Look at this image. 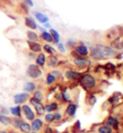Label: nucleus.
Segmentation results:
<instances>
[{
    "mask_svg": "<svg viewBox=\"0 0 123 133\" xmlns=\"http://www.w3.org/2000/svg\"><path fill=\"white\" fill-rule=\"evenodd\" d=\"M81 83H82L84 88H86V89H91V88L95 87V85H96V80H95V78L92 75L86 74L85 76L82 77Z\"/></svg>",
    "mask_w": 123,
    "mask_h": 133,
    "instance_id": "nucleus-1",
    "label": "nucleus"
},
{
    "mask_svg": "<svg viewBox=\"0 0 123 133\" xmlns=\"http://www.w3.org/2000/svg\"><path fill=\"white\" fill-rule=\"evenodd\" d=\"M27 75L32 78H38L41 75V70L37 65H30L27 70Z\"/></svg>",
    "mask_w": 123,
    "mask_h": 133,
    "instance_id": "nucleus-2",
    "label": "nucleus"
},
{
    "mask_svg": "<svg viewBox=\"0 0 123 133\" xmlns=\"http://www.w3.org/2000/svg\"><path fill=\"white\" fill-rule=\"evenodd\" d=\"M95 48H96V49L99 51V53L102 55L103 59L104 58H106V57H110L114 54V51H113L111 47L104 46V45H97Z\"/></svg>",
    "mask_w": 123,
    "mask_h": 133,
    "instance_id": "nucleus-3",
    "label": "nucleus"
},
{
    "mask_svg": "<svg viewBox=\"0 0 123 133\" xmlns=\"http://www.w3.org/2000/svg\"><path fill=\"white\" fill-rule=\"evenodd\" d=\"M31 103L35 106V108H36V110H37V112L39 115H42V114L44 113L45 108H44L42 104L40 103V101L35 99V98H32V99H31Z\"/></svg>",
    "mask_w": 123,
    "mask_h": 133,
    "instance_id": "nucleus-4",
    "label": "nucleus"
},
{
    "mask_svg": "<svg viewBox=\"0 0 123 133\" xmlns=\"http://www.w3.org/2000/svg\"><path fill=\"white\" fill-rule=\"evenodd\" d=\"M22 109H23L24 113H25V116H26L27 120L33 121L34 119H35V114L33 113L32 109H31L28 105H24V106L22 107Z\"/></svg>",
    "mask_w": 123,
    "mask_h": 133,
    "instance_id": "nucleus-5",
    "label": "nucleus"
},
{
    "mask_svg": "<svg viewBox=\"0 0 123 133\" xmlns=\"http://www.w3.org/2000/svg\"><path fill=\"white\" fill-rule=\"evenodd\" d=\"M28 98V94H18L17 96H15V102L17 104L25 102Z\"/></svg>",
    "mask_w": 123,
    "mask_h": 133,
    "instance_id": "nucleus-6",
    "label": "nucleus"
},
{
    "mask_svg": "<svg viewBox=\"0 0 123 133\" xmlns=\"http://www.w3.org/2000/svg\"><path fill=\"white\" fill-rule=\"evenodd\" d=\"M28 44H29V47L30 49L34 52H39L41 50V46H40V43H36V42H32V41H28Z\"/></svg>",
    "mask_w": 123,
    "mask_h": 133,
    "instance_id": "nucleus-7",
    "label": "nucleus"
},
{
    "mask_svg": "<svg viewBox=\"0 0 123 133\" xmlns=\"http://www.w3.org/2000/svg\"><path fill=\"white\" fill-rule=\"evenodd\" d=\"M41 127H42V122H41L40 119H38V120H35L33 122L31 128H32L34 131H38V130H40V128H41Z\"/></svg>",
    "mask_w": 123,
    "mask_h": 133,
    "instance_id": "nucleus-8",
    "label": "nucleus"
},
{
    "mask_svg": "<svg viewBox=\"0 0 123 133\" xmlns=\"http://www.w3.org/2000/svg\"><path fill=\"white\" fill-rule=\"evenodd\" d=\"M25 24H26L27 27H29L31 29H37V24L34 21L33 18H31V17H26L25 18Z\"/></svg>",
    "mask_w": 123,
    "mask_h": 133,
    "instance_id": "nucleus-9",
    "label": "nucleus"
},
{
    "mask_svg": "<svg viewBox=\"0 0 123 133\" xmlns=\"http://www.w3.org/2000/svg\"><path fill=\"white\" fill-rule=\"evenodd\" d=\"M76 52H78L81 55L86 56L89 54V50H88V47L85 46V45H79V46L76 47Z\"/></svg>",
    "mask_w": 123,
    "mask_h": 133,
    "instance_id": "nucleus-10",
    "label": "nucleus"
},
{
    "mask_svg": "<svg viewBox=\"0 0 123 133\" xmlns=\"http://www.w3.org/2000/svg\"><path fill=\"white\" fill-rule=\"evenodd\" d=\"M35 16H36V17H37V19L40 21V22H41V23H46L47 21H48V17H46V16H44L43 14L41 13H35Z\"/></svg>",
    "mask_w": 123,
    "mask_h": 133,
    "instance_id": "nucleus-11",
    "label": "nucleus"
},
{
    "mask_svg": "<svg viewBox=\"0 0 123 133\" xmlns=\"http://www.w3.org/2000/svg\"><path fill=\"white\" fill-rule=\"evenodd\" d=\"M66 76H67V78H68V79H77V78H79L80 74L78 72H76V71L69 70V71H67V72H66Z\"/></svg>",
    "mask_w": 123,
    "mask_h": 133,
    "instance_id": "nucleus-12",
    "label": "nucleus"
},
{
    "mask_svg": "<svg viewBox=\"0 0 123 133\" xmlns=\"http://www.w3.org/2000/svg\"><path fill=\"white\" fill-rule=\"evenodd\" d=\"M27 36H28V39L29 41H32V42H37L39 40V37L35 32H32V31H28L27 32Z\"/></svg>",
    "mask_w": 123,
    "mask_h": 133,
    "instance_id": "nucleus-13",
    "label": "nucleus"
},
{
    "mask_svg": "<svg viewBox=\"0 0 123 133\" xmlns=\"http://www.w3.org/2000/svg\"><path fill=\"white\" fill-rule=\"evenodd\" d=\"M41 37H42L43 40L46 41V42H48V43L53 42V39H52L51 34H49L48 32H46V31H42V33H41Z\"/></svg>",
    "mask_w": 123,
    "mask_h": 133,
    "instance_id": "nucleus-14",
    "label": "nucleus"
},
{
    "mask_svg": "<svg viewBox=\"0 0 123 133\" xmlns=\"http://www.w3.org/2000/svg\"><path fill=\"white\" fill-rule=\"evenodd\" d=\"M35 89H36V85L33 82H28L24 86V90L26 91V92H33Z\"/></svg>",
    "mask_w": 123,
    "mask_h": 133,
    "instance_id": "nucleus-15",
    "label": "nucleus"
},
{
    "mask_svg": "<svg viewBox=\"0 0 123 133\" xmlns=\"http://www.w3.org/2000/svg\"><path fill=\"white\" fill-rule=\"evenodd\" d=\"M67 112L69 116H73L74 114H75V112H76V105L73 104V103H72V104H69L68 107H67Z\"/></svg>",
    "mask_w": 123,
    "mask_h": 133,
    "instance_id": "nucleus-16",
    "label": "nucleus"
},
{
    "mask_svg": "<svg viewBox=\"0 0 123 133\" xmlns=\"http://www.w3.org/2000/svg\"><path fill=\"white\" fill-rule=\"evenodd\" d=\"M20 128V129L22 130L23 132H26V133H28V132H30V130H31V127L28 124V123H20L19 124V127H18Z\"/></svg>",
    "mask_w": 123,
    "mask_h": 133,
    "instance_id": "nucleus-17",
    "label": "nucleus"
},
{
    "mask_svg": "<svg viewBox=\"0 0 123 133\" xmlns=\"http://www.w3.org/2000/svg\"><path fill=\"white\" fill-rule=\"evenodd\" d=\"M50 32H51V36H52V39L54 40V42L56 43H59V41H60V35L58 34V32L56 30H54V29H51Z\"/></svg>",
    "mask_w": 123,
    "mask_h": 133,
    "instance_id": "nucleus-18",
    "label": "nucleus"
},
{
    "mask_svg": "<svg viewBox=\"0 0 123 133\" xmlns=\"http://www.w3.org/2000/svg\"><path fill=\"white\" fill-rule=\"evenodd\" d=\"M112 45H113V47L117 48V49H123V42L122 41H119V40L114 41V42H113Z\"/></svg>",
    "mask_w": 123,
    "mask_h": 133,
    "instance_id": "nucleus-19",
    "label": "nucleus"
},
{
    "mask_svg": "<svg viewBox=\"0 0 123 133\" xmlns=\"http://www.w3.org/2000/svg\"><path fill=\"white\" fill-rule=\"evenodd\" d=\"M91 56H92L94 59H103L102 55L99 53V51H98L96 48H93V49H91Z\"/></svg>",
    "mask_w": 123,
    "mask_h": 133,
    "instance_id": "nucleus-20",
    "label": "nucleus"
},
{
    "mask_svg": "<svg viewBox=\"0 0 123 133\" xmlns=\"http://www.w3.org/2000/svg\"><path fill=\"white\" fill-rule=\"evenodd\" d=\"M44 63H45V56L43 54H40L37 58V64L39 66H43Z\"/></svg>",
    "mask_w": 123,
    "mask_h": 133,
    "instance_id": "nucleus-21",
    "label": "nucleus"
},
{
    "mask_svg": "<svg viewBox=\"0 0 123 133\" xmlns=\"http://www.w3.org/2000/svg\"><path fill=\"white\" fill-rule=\"evenodd\" d=\"M11 113L13 114V116L20 117V115H21V113H20V107L17 106V107H13V108H11Z\"/></svg>",
    "mask_w": 123,
    "mask_h": 133,
    "instance_id": "nucleus-22",
    "label": "nucleus"
},
{
    "mask_svg": "<svg viewBox=\"0 0 123 133\" xmlns=\"http://www.w3.org/2000/svg\"><path fill=\"white\" fill-rule=\"evenodd\" d=\"M0 123H4V124H9V123H12V120L10 118H8L6 116H3V115H0Z\"/></svg>",
    "mask_w": 123,
    "mask_h": 133,
    "instance_id": "nucleus-23",
    "label": "nucleus"
},
{
    "mask_svg": "<svg viewBox=\"0 0 123 133\" xmlns=\"http://www.w3.org/2000/svg\"><path fill=\"white\" fill-rule=\"evenodd\" d=\"M107 124H108V127H115L117 124V121L115 119L112 118V117H110L107 121Z\"/></svg>",
    "mask_w": 123,
    "mask_h": 133,
    "instance_id": "nucleus-24",
    "label": "nucleus"
},
{
    "mask_svg": "<svg viewBox=\"0 0 123 133\" xmlns=\"http://www.w3.org/2000/svg\"><path fill=\"white\" fill-rule=\"evenodd\" d=\"M98 131L100 133H112V128L110 127H100Z\"/></svg>",
    "mask_w": 123,
    "mask_h": 133,
    "instance_id": "nucleus-25",
    "label": "nucleus"
},
{
    "mask_svg": "<svg viewBox=\"0 0 123 133\" xmlns=\"http://www.w3.org/2000/svg\"><path fill=\"white\" fill-rule=\"evenodd\" d=\"M57 107H58V105H57L56 103H51V104H49V105H47V106L45 107V109H46L48 112H51V111H53V110H56Z\"/></svg>",
    "mask_w": 123,
    "mask_h": 133,
    "instance_id": "nucleus-26",
    "label": "nucleus"
},
{
    "mask_svg": "<svg viewBox=\"0 0 123 133\" xmlns=\"http://www.w3.org/2000/svg\"><path fill=\"white\" fill-rule=\"evenodd\" d=\"M55 79H56V77H55V75H53V74H48L47 75V84H52L55 81Z\"/></svg>",
    "mask_w": 123,
    "mask_h": 133,
    "instance_id": "nucleus-27",
    "label": "nucleus"
},
{
    "mask_svg": "<svg viewBox=\"0 0 123 133\" xmlns=\"http://www.w3.org/2000/svg\"><path fill=\"white\" fill-rule=\"evenodd\" d=\"M75 64H76L77 66H84L85 64H86V60L85 59H80V58H77L75 59Z\"/></svg>",
    "mask_w": 123,
    "mask_h": 133,
    "instance_id": "nucleus-28",
    "label": "nucleus"
},
{
    "mask_svg": "<svg viewBox=\"0 0 123 133\" xmlns=\"http://www.w3.org/2000/svg\"><path fill=\"white\" fill-rule=\"evenodd\" d=\"M57 62H58V61H57L56 57L52 56V57H50V58H49V65H50V66H56Z\"/></svg>",
    "mask_w": 123,
    "mask_h": 133,
    "instance_id": "nucleus-29",
    "label": "nucleus"
},
{
    "mask_svg": "<svg viewBox=\"0 0 123 133\" xmlns=\"http://www.w3.org/2000/svg\"><path fill=\"white\" fill-rule=\"evenodd\" d=\"M43 48H44V50L46 51L47 53H49V54H52L54 52V49L50 46V45H47V44H46V45H44V47H43Z\"/></svg>",
    "mask_w": 123,
    "mask_h": 133,
    "instance_id": "nucleus-30",
    "label": "nucleus"
},
{
    "mask_svg": "<svg viewBox=\"0 0 123 133\" xmlns=\"http://www.w3.org/2000/svg\"><path fill=\"white\" fill-rule=\"evenodd\" d=\"M34 98H35V99H37V100H39V101H40V100L42 99L41 93H40V92H37V93H35V95H34Z\"/></svg>",
    "mask_w": 123,
    "mask_h": 133,
    "instance_id": "nucleus-31",
    "label": "nucleus"
},
{
    "mask_svg": "<svg viewBox=\"0 0 123 133\" xmlns=\"http://www.w3.org/2000/svg\"><path fill=\"white\" fill-rule=\"evenodd\" d=\"M45 120H46L47 122H52V121L54 120V115H52V114L46 115V116H45Z\"/></svg>",
    "mask_w": 123,
    "mask_h": 133,
    "instance_id": "nucleus-32",
    "label": "nucleus"
},
{
    "mask_svg": "<svg viewBox=\"0 0 123 133\" xmlns=\"http://www.w3.org/2000/svg\"><path fill=\"white\" fill-rule=\"evenodd\" d=\"M58 46H59V49H60L62 52H64V47H63V45L62 44V43H59Z\"/></svg>",
    "mask_w": 123,
    "mask_h": 133,
    "instance_id": "nucleus-33",
    "label": "nucleus"
},
{
    "mask_svg": "<svg viewBox=\"0 0 123 133\" xmlns=\"http://www.w3.org/2000/svg\"><path fill=\"white\" fill-rule=\"evenodd\" d=\"M61 118H62V116H61L60 114H56V115H54V120H61Z\"/></svg>",
    "mask_w": 123,
    "mask_h": 133,
    "instance_id": "nucleus-34",
    "label": "nucleus"
},
{
    "mask_svg": "<svg viewBox=\"0 0 123 133\" xmlns=\"http://www.w3.org/2000/svg\"><path fill=\"white\" fill-rule=\"evenodd\" d=\"M25 2H26L28 5H30V6H33V2H32V0H24Z\"/></svg>",
    "mask_w": 123,
    "mask_h": 133,
    "instance_id": "nucleus-35",
    "label": "nucleus"
},
{
    "mask_svg": "<svg viewBox=\"0 0 123 133\" xmlns=\"http://www.w3.org/2000/svg\"><path fill=\"white\" fill-rule=\"evenodd\" d=\"M45 27H50V25L46 22V24H45Z\"/></svg>",
    "mask_w": 123,
    "mask_h": 133,
    "instance_id": "nucleus-36",
    "label": "nucleus"
},
{
    "mask_svg": "<svg viewBox=\"0 0 123 133\" xmlns=\"http://www.w3.org/2000/svg\"><path fill=\"white\" fill-rule=\"evenodd\" d=\"M0 133H6V132H4V131H0Z\"/></svg>",
    "mask_w": 123,
    "mask_h": 133,
    "instance_id": "nucleus-37",
    "label": "nucleus"
}]
</instances>
